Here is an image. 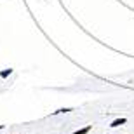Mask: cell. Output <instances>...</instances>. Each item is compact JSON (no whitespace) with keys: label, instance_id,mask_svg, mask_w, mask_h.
Segmentation results:
<instances>
[{"label":"cell","instance_id":"6da1fadb","mask_svg":"<svg viewBox=\"0 0 134 134\" xmlns=\"http://www.w3.org/2000/svg\"><path fill=\"white\" fill-rule=\"evenodd\" d=\"M127 124V119H124V117H120V119H115L111 124H110V127H120V125Z\"/></svg>","mask_w":134,"mask_h":134},{"label":"cell","instance_id":"7a4b0ae2","mask_svg":"<svg viewBox=\"0 0 134 134\" xmlns=\"http://www.w3.org/2000/svg\"><path fill=\"white\" fill-rule=\"evenodd\" d=\"M91 129H92V125H85V127H82V129H77L75 132H71V134H89Z\"/></svg>","mask_w":134,"mask_h":134},{"label":"cell","instance_id":"3957f363","mask_svg":"<svg viewBox=\"0 0 134 134\" xmlns=\"http://www.w3.org/2000/svg\"><path fill=\"white\" fill-rule=\"evenodd\" d=\"M12 71H14L12 68H5V70H2V71H0V79H7V77H10V75H12Z\"/></svg>","mask_w":134,"mask_h":134},{"label":"cell","instance_id":"277c9868","mask_svg":"<svg viewBox=\"0 0 134 134\" xmlns=\"http://www.w3.org/2000/svg\"><path fill=\"white\" fill-rule=\"evenodd\" d=\"M70 111H73V108H70V106H68V108H59V110H56V111H52L51 115L54 117V115H59V113H70Z\"/></svg>","mask_w":134,"mask_h":134}]
</instances>
